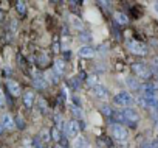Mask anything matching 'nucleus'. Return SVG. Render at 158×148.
<instances>
[{"instance_id": "nucleus-15", "label": "nucleus", "mask_w": 158, "mask_h": 148, "mask_svg": "<svg viewBox=\"0 0 158 148\" xmlns=\"http://www.w3.org/2000/svg\"><path fill=\"white\" fill-rule=\"evenodd\" d=\"M59 78H60V75H59L56 70H48V72H47V75H45V80H47L48 83H51V84L59 83Z\"/></svg>"}, {"instance_id": "nucleus-25", "label": "nucleus", "mask_w": 158, "mask_h": 148, "mask_svg": "<svg viewBox=\"0 0 158 148\" xmlns=\"http://www.w3.org/2000/svg\"><path fill=\"white\" fill-rule=\"evenodd\" d=\"M39 139H40L44 143H48V142L51 140V132H50L48 129H44V131L39 134Z\"/></svg>"}, {"instance_id": "nucleus-26", "label": "nucleus", "mask_w": 158, "mask_h": 148, "mask_svg": "<svg viewBox=\"0 0 158 148\" xmlns=\"http://www.w3.org/2000/svg\"><path fill=\"white\" fill-rule=\"evenodd\" d=\"M37 105H39V108H40V111H42V112H47V105H45V101H44L42 98H39Z\"/></svg>"}, {"instance_id": "nucleus-7", "label": "nucleus", "mask_w": 158, "mask_h": 148, "mask_svg": "<svg viewBox=\"0 0 158 148\" xmlns=\"http://www.w3.org/2000/svg\"><path fill=\"white\" fill-rule=\"evenodd\" d=\"M90 91H92V94H93L96 98H101V100H109V97H110L107 87H104L102 84H98V86L92 87Z\"/></svg>"}, {"instance_id": "nucleus-18", "label": "nucleus", "mask_w": 158, "mask_h": 148, "mask_svg": "<svg viewBox=\"0 0 158 148\" xmlns=\"http://www.w3.org/2000/svg\"><path fill=\"white\" fill-rule=\"evenodd\" d=\"M87 146H89V143L84 136H77L73 142V148H87Z\"/></svg>"}, {"instance_id": "nucleus-8", "label": "nucleus", "mask_w": 158, "mask_h": 148, "mask_svg": "<svg viewBox=\"0 0 158 148\" xmlns=\"http://www.w3.org/2000/svg\"><path fill=\"white\" fill-rule=\"evenodd\" d=\"M77 55L81 58H95L96 56V50L92 45H82L81 48L77 50Z\"/></svg>"}, {"instance_id": "nucleus-30", "label": "nucleus", "mask_w": 158, "mask_h": 148, "mask_svg": "<svg viewBox=\"0 0 158 148\" xmlns=\"http://www.w3.org/2000/svg\"><path fill=\"white\" fill-rule=\"evenodd\" d=\"M150 64H152V67H153L155 70H158V58H153Z\"/></svg>"}, {"instance_id": "nucleus-23", "label": "nucleus", "mask_w": 158, "mask_h": 148, "mask_svg": "<svg viewBox=\"0 0 158 148\" xmlns=\"http://www.w3.org/2000/svg\"><path fill=\"white\" fill-rule=\"evenodd\" d=\"M112 119L115 120V123H119V125L126 123V119H124V114H123V111H113V115H112Z\"/></svg>"}, {"instance_id": "nucleus-4", "label": "nucleus", "mask_w": 158, "mask_h": 148, "mask_svg": "<svg viewBox=\"0 0 158 148\" xmlns=\"http://www.w3.org/2000/svg\"><path fill=\"white\" fill-rule=\"evenodd\" d=\"M110 132H112L113 139H115V140H119V142L126 140L127 136H129L126 126H124V125H119V123H112V126H110Z\"/></svg>"}, {"instance_id": "nucleus-29", "label": "nucleus", "mask_w": 158, "mask_h": 148, "mask_svg": "<svg viewBox=\"0 0 158 148\" xmlns=\"http://www.w3.org/2000/svg\"><path fill=\"white\" fill-rule=\"evenodd\" d=\"M70 83H71V87H76V89H77L79 86H81V84H79V80H77V78H71V81H70Z\"/></svg>"}, {"instance_id": "nucleus-19", "label": "nucleus", "mask_w": 158, "mask_h": 148, "mask_svg": "<svg viewBox=\"0 0 158 148\" xmlns=\"http://www.w3.org/2000/svg\"><path fill=\"white\" fill-rule=\"evenodd\" d=\"M70 22H71V25H73L76 30L84 31V22L79 19V17H76V16H70Z\"/></svg>"}, {"instance_id": "nucleus-13", "label": "nucleus", "mask_w": 158, "mask_h": 148, "mask_svg": "<svg viewBox=\"0 0 158 148\" xmlns=\"http://www.w3.org/2000/svg\"><path fill=\"white\" fill-rule=\"evenodd\" d=\"M126 83H127L129 89H132V91H141V86L143 84H139V81H138L136 77H127L126 78Z\"/></svg>"}, {"instance_id": "nucleus-10", "label": "nucleus", "mask_w": 158, "mask_h": 148, "mask_svg": "<svg viewBox=\"0 0 158 148\" xmlns=\"http://www.w3.org/2000/svg\"><path fill=\"white\" fill-rule=\"evenodd\" d=\"M6 86H8V91H10V94H11L13 97H20V95H22V89H20L19 83H16V81H8Z\"/></svg>"}, {"instance_id": "nucleus-32", "label": "nucleus", "mask_w": 158, "mask_h": 148, "mask_svg": "<svg viewBox=\"0 0 158 148\" xmlns=\"http://www.w3.org/2000/svg\"><path fill=\"white\" fill-rule=\"evenodd\" d=\"M3 131H5V128H3V125H2V123H0V136L3 134Z\"/></svg>"}, {"instance_id": "nucleus-5", "label": "nucleus", "mask_w": 158, "mask_h": 148, "mask_svg": "<svg viewBox=\"0 0 158 148\" xmlns=\"http://www.w3.org/2000/svg\"><path fill=\"white\" fill-rule=\"evenodd\" d=\"M127 48H129L133 55H138V56L147 55V47H146L143 42H138V41H130V42L127 44Z\"/></svg>"}, {"instance_id": "nucleus-21", "label": "nucleus", "mask_w": 158, "mask_h": 148, "mask_svg": "<svg viewBox=\"0 0 158 148\" xmlns=\"http://www.w3.org/2000/svg\"><path fill=\"white\" fill-rule=\"evenodd\" d=\"M14 8H16V11H17L20 16L27 14V3L23 2V0H17V2L14 3Z\"/></svg>"}, {"instance_id": "nucleus-9", "label": "nucleus", "mask_w": 158, "mask_h": 148, "mask_svg": "<svg viewBox=\"0 0 158 148\" xmlns=\"http://www.w3.org/2000/svg\"><path fill=\"white\" fill-rule=\"evenodd\" d=\"M22 100H23L25 108H27V109H31V108H33V105H34L36 95H34V92H33V91H25V92L22 94Z\"/></svg>"}, {"instance_id": "nucleus-20", "label": "nucleus", "mask_w": 158, "mask_h": 148, "mask_svg": "<svg viewBox=\"0 0 158 148\" xmlns=\"http://www.w3.org/2000/svg\"><path fill=\"white\" fill-rule=\"evenodd\" d=\"M65 61L64 59H60V58H57L56 61H54V70L59 73V75H62V73L65 72Z\"/></svg>"}, {"instance_id": "nucleus-16", "label": "nucleus", "mask_w": 158, "mask_h": 148, "mask_svg": "<svg viewBox=\"0 0 158 148\" xmlns=\"http://www.w3.org/2000/svg\"><path fill=\"white\" fill-rule=\"evenodd\" d=\"M92 39H93V36L90 31H81L77 34V41H81L84 45H89V42H92Z\"/></svg>"}, {"instance_id": "nucleus-11", "label": "nucleus", "mask_w": 158, "mask_h": 148, "mask_svg": "<svg viewBox=\"0 0 158 148\" xmlns=\"http://www.w3.org/2000/svg\"><path fill=\"white\" fill-rule=\"evenodd\" d=\"M0 123L3 125V128H5V129H13V128H14V125H16V123H14V119H13L10 114H3V115H2V119H0Z\"/></svg>"}, {"instance_id": "nucleus-14", "label": "nucleus", "mask_w": 158, "mask_h": 148, "mask_svg": "<svg viewBox=\"0 0 158 148\" xmlns=\"http://www.w3.org/2000/svg\"><path fill=\"white\" fill-rule=\"evenodd\" d=\"M85 84H87L90 89L95 87V86H98V84H99V75H98V73H90V75H87Z\"/></svg>"}, {"instance_id": "nucleus-12", "label": "nucleus", "mask_w": 158, "mask_h": 148, "mask_svg": "<svg viewBox=\"0 0 158 148\" xmlns=\"http://www.w3.org/2000/svg\"><path fill=\"white\" fill-rule=\"evenodd\" d=\"M113 19L118 25H127L129 24V17L126 13H121V11H115L113 13Z\"/></svg>"}, {"instance_id": "nucleus-22", "label": "nucleus", "mask_w": 158, "mask_h": 148, "mask_svg": "<svg viewBox=\"0 0 158 148\" xmlns=\"http://www.w3.org/2000/svg\"><path fill=\"white\" fill-rule=\"evenodd\" d=\"M50 132H51V139H53L54 142H60V140H62V132H60L59 126H53V128L50 129Z\"/></svg>"}, {"instance_id": "nucleus-28", "label": "nucleus", "mask_w": 158, "mask_h": 148, "mask_svg": "<svg viewBox=\"0 0 158 148\" xmlns=\"http://www.w3.org/2000/svg\"><path fill=\"white\" fill-rule=\"evenodd\" d=\"M5 106V95H3V91L0 89V108Z\"/></svg>"}, {"instance_id": "nucleus-34", "label": "nucleus", "mask_w": 158, "mask_h": 148, "mask_svg": "<svg viewBox=\"0 0 158 148\" xmlns=\"http://www.w3.org/2000/svg\"><path fill=\"white\" fill-rule=\"evenodd\" d=\"M153 7H155V11H156V14H158V2H155V5H153Z\"/></svg>"}, {"instance_id": "nucleus-17", "label": "nucleus", "mask_w": 158, "mask_h": 148, "mask_svg": "<svg viewBox=\"0 0 158 148\" xmlns=\"http://www.w3.org/2000/svg\"><path fill=\"white\" fill-rule=\"evenodd\" d=\"M33 84H34V87H36V89L44 91V89L48 86V81H47L44 77H36V78L33 80Z\"/></svg>"}, {"instance_id": "nucleus-3", "label": "nucleus", "mask_w": 158, "mask_h": 148, "mask_svg": "<svg viewBox=\"0 0 158 148\" xmlns=\"http://www.w3.org/2000/svg\"><path fill=\"white\" fill-rule=\"evenodd\" d=\"M113 101H115L116 105H119V106H124V108H129V106H132V105L135 103L132 94H130V92H126V91L118 92V94L113 97Z\"/></svg>"}, {"instance_id": "nucleus-27", "label": "nucleus", "mask_w": 158, "mask_h": 148, "mask_svg": "<svg viewBox=\"0 0 158 148\" xmlns=\"http://www.w3.org/2000/svg\"><path fill=\"white\" fill-rule=\"evenodd\" d=\"M14 123H16L20 129H22V128H25V123H23V119H22V117H17V119L14 120Z\"/></svg>"}, {"instance_id": "nucleus-2", "label": "nucleus", "mask_w": 158, "mask_h": 148, "mask_svg": "<svg viewBox=\"0 0 158 148\" xmlns=\"http://www.w3.org/2000/svg\"><path fill=\"white\" fill-rule=\"evenodd\" d=\"M65 132V136L68 137H77L79 132H81V125H79L77 120H68L65 126H62V134Z\"/></svg>"}, {"instance_id": "nucleus-33", "label": "nucleus", "mask_w": 158, "mask_h": 148, "mask_svg": "<svg viewBox=\"0 0 158 148\" xmlns=\"http://www.w3.org/2000/svg\"><path fill=\"white\" fill-rule=\"evenodd\" d=\"M53 50H54V52H59V44H54V47H53Z\"/></svg>"}, {"instance_id": "nucleus-31", "label": "nucleus", "mask_w": 158, "mask_h": 148, "mask_svg": "<svg viewBox=\"0 0 158 148\" xmlns=\"http://www.w3.org/2000/svg\"><path fill=\"white\" fill-rule=\"evenodd\" d=\"M60 120H62L60 114H56V115H54V122H56V125H59V123H60Z\"/></svg>"}, {"instance_id": "nucleus-35", "label": "nucleus", "mask_w": 158, "mask_h": 148, "mask_svg": "<svg viewBox=\"0 0 158 148\" xmlns=\"http://www.w3.org/2000/svg\"><path fill=\"white\" fill-rule=\"evenodd\" d=\"M0 20H2V11H0Z\"/></svg>"}, {"instance_id": "nucleus-24", "label": "nucleus", "mask_w": 158, "mask_h": 148, "mask_svg": "<svg viewBox=\"0 0 158 148\" xmlns=\"http://www.w3.org/2000/svg\"><path fill=\"white\" fill-rule=\"evenodd\" d=\"M99 111H101L106 117H112V115H113V108L109 106V105H102V106L99 108Z\"/></svg>"}, {"instance_id": "nucleus-1", "label": "nucleus", "mask_w": 158, "mask_h": 148, "mask_svg": "<svg viewBox=\"0 0 158 148\" xmlns=\"http://www.w3.org/2000/svg\"><path fill=\"white\" fill-rule=\"evenodd\" d=\"M132 70H133V73L136 75V78H141V80H149L150 77H152V69L149 67V65H146V64H143V62H135V64H132Z\"/></svg>"}, {"instance_id": "nucleus-6", "label": "nucleus", "mask_w": 158, "mask_h": 148, "mask_svg": "<svg viewBox=\"0 0 158 148\" xmlns=\"http://www.w3.org/2000/svg\"><path fill=\"white\" fill-rule=\"evenodd\" d=\"M123 114H124L126 123H130V125L135 126V125L139 122V115H138V112H136L135 109H132V108H124V109H123Z\"/></svg>"}]
</instances>
